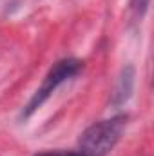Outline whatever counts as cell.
<instances>
[{"label":"cell","mask_w":154,"mask_h":156,"mask_svg":"<svg viewBox=\"0 0 154 156\" xmlns=\"http://www.w3.org/2000/svg\"><path fill=\"white\" fill-rule=\"evenodd\" d=\"M125 127H127L125 115H118L93 123L80 134L78 153L82 156H105L120 142Z\"/></svg>","instance_id":"6da1fadb"},{"label":"cell","mask_w":154,"mask_h":156,"mask_svg":"<svg viewBox=\"0 0 154 156\" xmlns=\"http://www.w3.org/2000/svg\"><path fill=\"white\" fill-rule=\"evenodd\" d=\"M83 67V62H80L76 58H64V60H58L51 69L49 73L45 75L44 82L40 83V87L35 91V94L31 96V100L27 102V105L24 107L22 111V118H29L37 109H40L44 105V102L64 83L67 82L69 78L76 76L78 73L82 71Z\"/></svg>","instance_id":"7a4b0ae2"},{"label":"cell","mask_w":154,"mask_h":156,"mask_svg":"<svg viewBox=\"0 0 154 156\" xmlns=\"http://www.w3.org/2000/svg\"><path fill=\"white\" fill-rule=\"evenodd\" d=\"M134 67L132 66H125L120 73V76L116 80V85H114V91H113V98H111V104L114 107H120L123 105L131 94H132V89H134Z\"/></svg>","instance_id":"3957f363"},{"label":"cell","mask_w":154,"mask_h":156,"mask_svg":"<svg viewBox=\"0 0 154 156\" xmlns=\"http://www.w3.org/2000/svg\"><path fill=\"white\" fill-rule=\"evenodd\" d=\"M151 0H131V9L134 13L136 18H143V15L147 13V7H149Z\"/></svg>","instance_id":"277c9868"},{"label":"cell","mask_w":154,"mask_h":156,"mask_svg":"<svg viewBox=\"0 0 154 156\" xmlns=\"http://www.w3.org/2000/svg\"><path fill=\"white\" fill-rule=\"evenodd\" d=\"M37 156H82L80 153H67V151H45L38 153Z\"/></svg>","instance_id":"5b68a950"}]
</instances>
